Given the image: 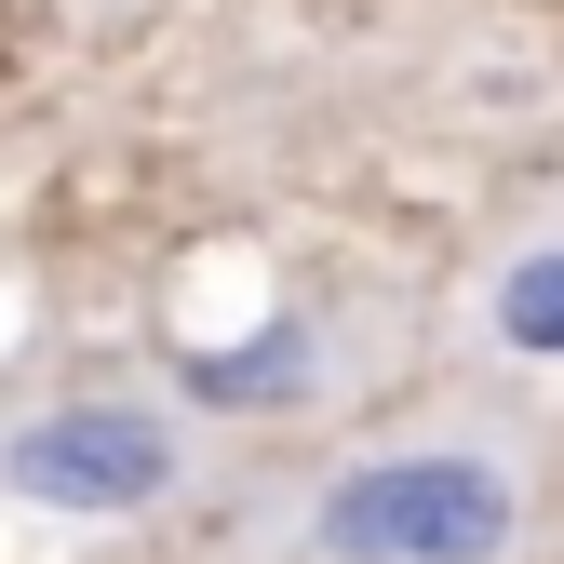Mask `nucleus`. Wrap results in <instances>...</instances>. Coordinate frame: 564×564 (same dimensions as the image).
I'll list each match as a JSON object with an SVG mask.
<instances>
[{
	"mask_svg": "<svg viewBox=\"0 0 564 564\" xmlns=\"http://www.w3.org/2000/svg\"><path fill=\"white\" fill-rule=\"evenodd\" d=\"M538 524V457L498 416H444V431H390L310 457L242 498L229 564H524Z\"/></svg>",
	"mask_w": 564,
	"mask_h": 564,
	"instance_id": "1",
	"label": "nucleus"
},
{
	"mask_svg": "<svg viewBox=\"0 0 564 564\" xmlns=\"http://www.w3.org/2000/svg\"><path fill=\"white\" fill-rule=\"evenodd\" d=\"M0 484L67 524H149L202 484V431L149 390H82V403H41L0 431Z\"/></svg>",
	"mask_w": 564,
	"mask_h": 564,
	"instance_id": "2",
	"label": "nucleus"
},
{
	"mask_svg": "<svg viewBox=\"0 0 564 564\" xmlns=\"http://www.w3.org/2000/svg\"><path fill=\"white\" fill-rule=\"evenodd\" d=\"M484 336L524 349V364H564V242L551 256H511L498 282H484Z\"/></svg>",
	"mask_w": 564,
	"mask_h": 564,
	"instance_id": "3",
	"label": "nucleus"
},
{
	"mask_svg": "<svg viewBox=\"0 0 564 564\" xmlns=\"http://www.w3.org/2000/svg\"><path fill=\"white\" fill-rule=\"evenodd\" d=\"M296 377H310V310H282L256 349H216L188 390H202V403H256V390H296Z\"/></svg>",
	"mask_w": 564,
	"mask_h": 564,
	"instance_id": "4",
	"label": "nucleus"
}]
</instances>
